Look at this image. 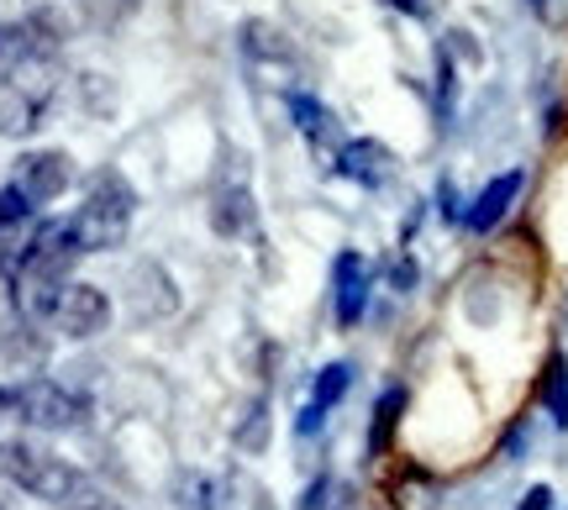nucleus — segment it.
Wrapping results in <instances>:
<instances>
[{"instance_id": "obj_1", "label": "nucleus", "mask_w": 568, "mask_h": 510, "mask_svg": "<svg viewBox=\"0 0 568 510\" xmlns=\"http://www.w3.org/2000/svg\"><path fill=\"white\" fill-rule=\"evenodd\" d=\"M80 232H74V216H53L42 222L17 253V310L27 322H53L59 310V295L69 285V268L80 258Z\"/></svg>"}, {"instance_id": "obj_2", "label": "nucleus", "mask_w": 568, "mask_h": 510, "mask_svg": "<svg viewBox=\"0 0 568 510\" xmlns=\"http://www.w3.org/2000/svg\"><path fill=\"white\" fill-rule=\"evenodd\" d=\"M59 95V53H32L11 74H0V137L38 132Z\"/></svg>"}, {"instance_id": "obj_3", "label": "nucleus", "mask_w": 568, "mask_h": 510, "mask_svg": "<svg viewBox=\"0 0 568 510\" xmlns=\"http://www.w3.org/2000/svg\"><path fill=\"white\" fill-rule=\"evenodd\" d=\"M132 211H138L132 184H126L116 169L95 174V184H90L84 205L74 211L80 247H84V253H111V247H122L126 243V226H132Z\"/></svg>"}, {"instance_id": "obj_4", "label": "nucleus", "mask_w": 568, "mask_h": 510, "mask_svg": "<svg viewBox=\"0 0 568 510\" xmlns=\"http://www.w3.org/2000/svg\"><path fill=\"white\" fill-rule=\"evenodd\" d=\"M0 395H6V416H17V421H27V427H38V431L80 427L84 410H90L84 395L53 385V379H21V385L0 389Z\"/></svg>"}, {"instance_id": "obj_5", "label": "nucleus", "mask_w": 568, "mask_h": 510, "mask_svg": "<svg viewBox=\"0 0 568 510\" xmlns=\"http://www.w3.org/2000/svg\"><path fill=\"white\" fill-rule=\"evenodd\" d=\"M0 473H6L17 490L48 500V506H59L63 494L74 490V479H80V473L69 469L59 452L38 448V442H21V437H17V442H0Z\"/></svg>"}, {"instance_id": "obj_6", "label": "nucleus", "mask_w": 568, "mask_h": 510, "mask_svg": "<svg viewBox=\"0 0 568 510\" xmlns=\"http://www.w3.org/2000/svg\"><path fill=\"white\" fill-rule=\"evenodd\" d=\"M69 180H74L69 153H59V147H42V153H21V159H17V180H11V184H17L32 205H48V201H59L63 190H69Z\"/></svg>"}, {"instance_id": "obj_7", "label": "nucleus", "mask_w": 568, "mask_h": 510, "mask_svg": "<svg viewBox=\"0 0 568 510\" xmlns=\"http://www.w3.org/2000/svg\"><path fill=\"white\" fill-rule=\"evenodd\" d=\"M53 322H59V332H63V337H74V343H84V337H101L105 322H111V300H105L95 285L69 279V285H63V295H59Z\"/></svg>"}, {"instance_id": "obj_8", "label": "nucleus", "mask_w": 568, "mask_h": 510, "mask_svg": "<svg viewBox=\"0 0 568 510\" xmlns=\"http://www.w3.org/2000/svg\"><path fill=\"white\" fill-rule=\"evenodd\" d=\"M332 306H337V327H358L368 310V264L353 247H343L332 264Z\"/></svg>"}, {"instance_id": "obj_9", "label": "nucleus", "mask_w": 568, "mask_h": 510, "mask_svg": "<svg viewBox=\"0 0 568 510\" xmlns=\"http://www.w3.org/2000/svg\"><path fill=\"white\" fill-rule=\"evenodd\" d=\"M521 184H527V174H521V169L495 174V180H489L485 190L474 195V205L464 211V226H468V232H479V237H485V232H495V226L510 216V205H516V195H521Z\"/></svg>"}, {"instance_id": "obj_10", "label": "nucleus", "mask_w": 568, "mask_h": 510, "mask_svg": "<svg viewBox=\"0 0 568 510\" xmlns=\"http://www.w3.org/2000/svg\"><path fill=\"white\" fill-rule=\"evenodd\" d=\"M389 147L379 143V137H353V143L337 147V159H332V169L343 174V180L364 184V190H379V184L389 180Z\"/></svg>"}, {"instance_id": "obj_11", "label": "nucleus", "mask_w": 568, "mask_h": 510, "mask_svg": "<svg viewBox=\"0 0 568 510\" xmlns=\"http://www.w3.org/2000/svg\"><path fill=\"white\" fill-rule=\"evenodd\" d=\"M347 389H353V364H326L322 374H316V389H311V406L301 410V421H295V431L301 437H316L326 421V410L343 400Z\"/></svg>"}, {"instance_id": "obj_12", "label": "nucleus", "mask_w": 568, "mask_h": 510, "mask_svg": "<svg viewBox=\"0 0 568 510\" xmlns=\"http://www.w3.org/2000/svg\"><path fill=\"white\" fill-rule=\"evenodd\" d=\"M537 400H542V410L552 416V427L568 431V358L552 347L548 353V368H542V385H537Z\"/></svg>"}, {"instance_id": "obj_13", "label": "nucleus", "mask_w": 568, "mask_h": 510, "mask_svg": "<svg viewBox=\"0 0 568 510\" xmlns=\"http://www.w3.org/2000/svg\"><path fill=\"white\" fill-rule=\"evenodd\" d=\"M400 410H406V389L389 385L385 395H379V406H374V427H368V458H385L389 437H395V427H400Z\"/></svg>"}, {"instance_id": "obj_14", "label": "nucleus", "mask_w": 568, "mask_h": 510, "mask_svg": "<svg viewBox=\"0 0 568 510\" xmlns=\"http://www.w3.org/2000/svg\"><path fill=\"white\" fill-rule=\"evenodd\" d=\"M284 111L295 116V126H301V132H305V137H311L316 147H322V137H332V111H326L316 95H305V90H290V95H284Z\"/></svg>"}, {"instance_id": "obj_15", "label": "nucleus", "mask_w": 568, "mask_h": 510, "mask_svg": "<svg viewBox=\"0 0 568 510\" xmlns=\"http://www.w3.org/2000/svg\"><path fill=\"white\" fill-rule=\"evenodd\" d=\"M80 6V17L95 27V32H116L122 21L138 17V6L142 0H74Z\"/></svg>"}, {"instance_id": "obj_16", "label": "nucleus", "mask_w": 568, "mask_h": 510, "mask_svg": "<svg viewBox=\"0 0 568 510\" xmlns=\"http://www.w3.org/2000/svg\"><path fill=\"white\" fill-rule=\"evenodd\" d=\"M247 226H253V201H247V190H226L222 205H216V232H222V237H243Z\"/></svg>"}, {"instance_id": "obj_17", "label": "nucleus", "mask_w": 568, "mask_h": 510, "mask_svg": "<svg viewBox=\"0 0 568 510\" xmlns=\"http://www.w3.org/2000/svg\"><path fill=\"white\" fill-rule=\"evenodd\" d=\"M453 105H458V63L447 48H437V126H453Z\"/></svg>"}, {"instance_id": "obj_18", "label": "nucleus", "mask_w": 568, "mask_h": 510, "mask_svg": "<svg viewBox=\"0 0 568 510\" xmlns=\"http://www.w3.org/2000/svg\"><path fill=\"white\" fill-rule=\"evenodd\" d=\"M59 510H126V506L116 500V494H105L101 484H90V479L80 473V479H74V490L59 500Z\"/></svg>"}, {"instance_id": "obj_19", "label": "nucleus", "mask_w": 568, "mask_h": 510, "mask_svg": "<svg viewBox=\"0 0 568 510\" xmlns=\"http://www.w3.org/2000/svg\"><path fill=\"white\" fill-rule=\"evenodd\" d=\"M174 500H180V510H216V484L205 473H180Z\"/></svg>"}, {"instance_id": "obj_20", "label": "nucleus", "mask_w": 568, "mask_h": 510, "mask_svg": "<svg viewBox=\"0 0 568 510\" xmlns=\"http://www.w3.org/2000/svg\"><path fill=\"white\" fill-rule=\"evenodd\" d=\"M237 442H243V452H264L268 448V400H264V395L247 406L243 427H237Z\"/></svg>"}, {"instance_id": "obj_21", "label": "nucleus", "mask_w": 568, "mask_h": 510, "mask_svg": "<svg viewBox=\"0 0 568 510\" xmlns=\"http://www.w3.org/2000/svg\"><path fill=\"white\" fill-rule=\"evenodd\" d=\"M32 211H38V205L27 201L17 184H6V190H0V226H21L27 216H32Z\"/></svg>"}, {"instance_id": "obj_22", "label": "nucleus", "mask_w": 568, "mask_h": 510, "mask_svg": "<svg viewBox=\"0 0 568 510\" xmlns=\"http://www.w3.org/2000/svg\"><path fill=\"white\" fill-rule=\"evenodd\" d=\"M437 211H443V222H464V201H458V190H453V180L437 184Z\"/></svg>"}, {"instance_id": "obj_23", "label": "nucleus", "mask_w": 568, "mask_h": 510, "mask_svg": "<svg viewBox=\"0 0 568 510\" xmlns=\"http://www.w3.org/2000/svg\"><path fill=\"white\" fill-rule=\"evenodd\" d=\"M416 279H422V274H416V258H406V253H400V258H395V268H389V285L400 289V295H410V289H416Z\"/></svg>"}, {"instance_id": "obj_24", "label": "nucleus", "mask_w": 568, "mask_h": 510, "mask_svg": "<svg viewBox=\"0 0 568 510\" xmlns=\"http://www.w3.org/2000/svg\"><path fill=\"white\" fill-rule=\"evenodd\" d=\"M332 490H337V484H332V479H316V484H311V490H305L301 510H326V506H332Z\"/></svg>"}, {"instance_id": "obj_25", "label": "nucleus", "mask_w": 568, "mask_h": 510, "mask_svg": "<svg viewBox=\"0 0 568 510\" xmlns=\"http://www.w3.org/2000/svg\"><path fill=\"white\" fill-rule=\"evenodd\" d=\"M516 510H552V490H548V484H531V490L521 494V506H516Z\"/></svg>"}, {"instance_id": "obj_26", "label": "nucleus", "mask_w": 568, "mask_h": 510, "mask_svg": "<svg viewBox=\"0 0 568 510\" xmlns=\"http://www.w3.org/2000/svg\"><path fill=\"white\" fill-rule=\"evenodd\" d=\"M385 6L389 11H400V17H416V21L426 17V0H385Z\"/></svg>"}, {"instance_id": "obj_27", "label": "nucleus", "mask_w": 568, "mask_h": 510, "mask_svg": "<svg viewBox=\"0 0 568 510\" xmlns=\"http://www.w3.org/2000/svg\"><path fill=\"white\" fill-rule=\"evenodd\" d=\"M11 506H17V484L0 473V510H11Z\"/></svg>"}, {"instance_id": "obj_28", "label": "nucleus", "mask_w": 568, "mask_h": 510, "mask_svg": "<svg viewBox=\"0 0 568 510\" xmlns=\"http://www.w3.org/2000/svg\"><path fill=\"white\" fill-rule=\"evenodd\" d=\"M531 6H537V11H548V0H531Z\"/></svg>"}, {"instance_id": "obj_29", "label": "nucleus", "mask_w": 568, "mask_h": 510, "mask_svg": "<svg viewBox=\"0 0 568 510\" xmlns=\"http://www.w3.org/2000/svg\"><path fill=\"white\" fill-rule=\"evenodd\" d=\"M0 416H6V395H0Z\"/></svg>"}]
</instances>
